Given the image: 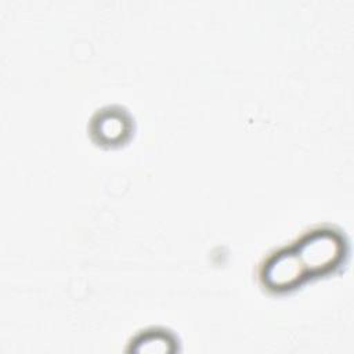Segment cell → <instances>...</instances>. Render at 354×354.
<instances>
[{"label": "cell", "mask_w": 354, "mask_h": 354, "mask_svg": "<svg viewBox=\"0 0 354 354\" xmlns=\"http://www.w3.org/2000/svg\"><path fill=\"white\" fill-rule=\"evenodd\" d=\"M137 343H138L141 347L134 348L136 351H144L149 344H153V343H155V350H156V353H158V351H169L167 346L171 344L173 342L169 340L166 335H160L159 332H155V333H148V335L142 336Z\"/></svg>", "instance_id": "277c9868"}, {"label": "cell", "mask_w": 354, "mask_h": 354, "mask_svg": "<svg viewBox=\"0 0 354 354\" xmlns=\"http://www.w3.org/2000/svg\"><path fill=\"white\" fill-rule=\"evenodd\" d=\"M126 120L120 113L106 112L98 119L97 133L101 136L102 140L115 141L120 138L126 133Z\"/></svg>", "instance_id": "3957f363"}, {"label": "cell", "mask_w": 354, "mask_h": 354, "mask_svg": "<svg viewBox=\"0 0 354 354\" xmlns=\"http://www.w3.org/2000/svg\"><path fill=\"white\" fill-rule=\"evenodd\" d=\"M344 252L343 236L330 230H317L307 234L297 246V256L310 271H324L335 267Z\"/></svg>", "instance_id": "6da1fadb"}, {"label": "cell", "mask_w": 354, "mask_h": 354, "mask_svg": "<svg viewBox=\"0 0 354 354\" xmlns=\"http://www.w3.org/2000/svg\"><path fill=\"white\" fill-rule=\"evenodd\" d=\"M304 267L293 252H279L268 259L263 270L264 283L271 289H286L296 285L304 274Z\"/></svg>", "instance_id": "7a4b0ae2"}]
</instances>
